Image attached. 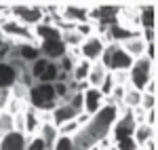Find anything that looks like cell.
Segmentation results:
<instances>
[{"label": "cell", "instance_id": "4316f807", "mask_svg": "<svg viewBox=\"0 0 158 150\" xmlns=\"http://www.w3.org/2000/svg\"><path fill=\"white\" fill-rule=\"evenodd\" d=\"M89 150H103V148H99V146H93V148H89Z\"/></svg>", "mask_w": 158, "mask_h": 150}, {"label": "cell", "instance_id": "30bf717a", "mask_svg": "<svg viewBox=\"0 0 158 150\" xmlns=\"http://www.w3.org/2000/svg\"><path fill=\"white\" fill-rule=\"evenodd\" d=\"M137 24L139 30H156V6L143 4L137 9Z\"/></svg>", "mask_w": 158, "mask_h": 150}, {"label": "cell", "instance_id": "5bb4252c", "mask_svg": "<svg viewBox=\"0 0 158 150\" xmlns=\"http://www.w3.org/2000/svg\"><path fill=\"white\" fill-rule=\"evenodd\" d=\"M108 70L101 66V62H95L91 63V70H89V76H86V85L91 89H99L101 85H103V80L108 78Z\"/></svg>", "mask_w": 158, "mask_h": 150}, {"label": "cell", "instance_id": "7c38bea8", "mask_svg": "<svg viewBox=\"0 0 158 150\" xmlns=\"http://www.w3.org/2000/svg\"><path fill=\"white\" fill-rule=\"evenodd\" d=\"M146 45H148V42H143V38L137 34V36L124 40L120 47H122V51H124L131 59H139V57H143V53H146Z\"/></svg>", "mask_w": 158, "mask_h": 150}, {"label": "cell", "instance_id": "8fae6325", "mask_svg": "<svg viewBox=\"0 0 158 150\" xmlns=\"http://www.w3.org/2000/svg\"><path fill=\"white\" fill-rule=\"evenodd\" d=\"M27 148V138L19 131H11L9 135L0 138V150H25Z\"/></svg>", "mask_w": 158, "mask_h": 150}, {"label": "cell", "instance_id": "5b68a950", "mask_svg": "<svg viewBox=\"0 0 158 150\" xmlns=\"http://www.w3.org/2000/svg\"><path fill=\"white\" fill-rule=\"evenodd\" d=\"M106 97L101 95V91L99 89H85L82 91V114L86 116H93V114H97L103 106H106Z\"/></svg>", "mask_w": 158, "mask_h": 150}, {"label": "cell", "instance_id": "2e32d148", "mask_svg": "<svg viewBox=\"0 0 158 150\" xmlns=\"http://www.w3.org/2000/svg\"><path fill=\"white\" fill-rule=\"evenodd\" d=\"M133 142L137 144V148H141L143 144H146L148 139H152V138H156V129H152V127H148L146 123H137L133 129Z\"/></svg>", "mask_w": 158, "mask_h": 150}, {"label": "cell", "instance_id": "277c9868", "mask_svg": "<svg viewBox=\"0 0 158 150\" xmlns=\"http://www.w3.org/2000/svg\"><path fill=\"white\" fill-rule=\"evenodd\" d=\"M106 40L101 36H97V34H93V36H89L82 40V45L76 49V53H78V59H85V62L89 63H95L101 59V55H103V51H106Z\"/></svg>", "mask_w": 158, "mask_h": 150}, {"label": "cell", "instance_id": "3957f363", "mask_svg": "<svg viewBox=\"0 0 158 150\" xmlns=\"http://www.w3.org/2000/svg\"><path fill=\"white\" fill-rule=\"evenodd\" d=\"M9 17L15 21H19L25 28H34L44 19V6H36V4H17L9 9Z\"/></svg>", "mask_w": 158, "mask_h": 150}, {"label": "cell", "instance_id": "cb8c5ba5", "mask_svg": "<svg viewBox=\"0 0 158 150\" xmlns=\"http://www.w3.org/2000/svg\"><path fill=\"white\" fill-rule=\"evenodd\" d=\"M114 146H116L118 150H139L137 144L133 142V138H124V139H120V142H116Z\"/></svg>", "mask_w": 158, "mask_h": 150}, {"label": "cell", "instance_id": "8992f818", "mask_svg": "<svg viewBox=\"0 0 158 150\" xmlns=\"http://www.w3.org/2000/svg\"><path fill=\"white\" fill-rule=\"evenodd\" d=\"M38 51H40V57H44L47 62H53V63H57L61 57L68 55V49H65V45L61 42V38L38 42Z\"/></svg>", "mask_w": 158, "mask_h": 150}, {"label": "cell", "instance_id": "9a60e30c", "mask_svg": "<svg viewBox=\"0 0 158 150\" xmlns=\"http://www.w3.org/2000/svg\"><path fill=\"white\" fill-rule=\"evenodd\" d=\"M38 138L44 142L47 150H51V148H53V144H55L57 138H59V129L53 125L51 121H42V125H40V129H38Z\"/></svg>", "mask_w": 158, "mask_h": 150}, {"label": "cell", "instance_id": "83f0119b", "mask_svg": "<svg viewBox=\"0 0 158 150\" xmlns=\"http://www.w3.org/2000/svg\"><path fill=\"white\" fill-rule=\"evenodd\" d=\"M108 150H118V148H116V146H114V144H112V146H110V148Z\"/></svg>", "mask_w": 158, "mask_h": 150}, {"label": "cell", "instance_id": "603a6c76", "mask_svg": "<svg viewBox=\"0 0 158 150\" xmlns=\"http://www.w3.org/2000/svg\"><path fill=\"white\" fill-rule=\"evenodd\" d=\"M13 95H11V89H0V112L6 110V106L11 104Z\"/></svg>", "mask_w": 158, "mask_h": 150}, {"label": "cell", "instance_id": "4fadbf2b", "mask_svg": "<svg viewBox=\"0 0 158 150\" xmlns=\"http://www.w3.org/2000/svg\"><path fill=\"white\" fill-rule=\"evenodd\" d=\"M19 80V72L17 68H13L9 62L0 63V89H13Z\"/></svg>", "mask_w": 158, "mask_h": 150}, {"label": "cell", "instance_id": "52a82bcc", "mask_svg": "<svg viewBox=\"0 0 158 150\" xmlns=\"http://www.w3.org/2000/svg\"><path fill=\"white\" fill-rule=\"evenodd\" d=\"M61 21H68V25H80L91 21L89 19V6H76V4H68L59 9Z\"/></svg>", "mask_w": 158, "mask_h": 150}, {"label": "cell", "instance_id": "d6986e66", "mask_svg": "<svg viewBox=\"0 0 158 150\" xmlns=\"http://www.w3.org/2000/svg\"><path fill=\"white\" fill-rule=\"evenodd\" d=\"M11 131H15V116L9 112H0V138L9 135Z\"/></svg>", "mask_w": 158, "mask_h": 150}, {"label": "cell", "instance_id": "9c48e42d", "mask_svg": "<svg viewBox=\"0 0 158 150\" xmlns=\"http://www.w3.org/2000/svg\"><path fill=\"white\" fill-rule=\"evenodd\" d=\"M21 118H23V135L25 138H34L38 135V129L42 125V118H40V114L34 110V108H25L23 114H21Z\"/></svg>", "mask_w": 158, "mask_h": 150}, {"label": "cell", "instance_id": "ffe728a7", "mask_svg": "<svg viewBox=\"0 0 158 150\" xmlns=\"http://www.w3.org/2000/svg\"><path fill=\"white\" fill-rule=\"evenodd\" d=\"M51 150H76L74 146V138H68V135H59L57 142L53 144V148Z\"/></svg>", "mask_w": 158, "mask_h": 150}, {"label": "cell", "instance_id": "6da1fadb", "mask_svg": "<svg viewBox=\"0 0 158 150\" xmlns=\"http://www.w3.org/2000/svg\"><path fill=\"white\" fill-rule=\"evenodd\" d=\"M118 110H120V106H114V104L106 101V106L97 114H93L86 121V125L74 135L76 150H89L93 146H97L101 139L110 138V131H112V127L118 118Z\"/></svg>", "mask_w": 158, "mask_h": 150}, {"label": "cell", "instance_id": "ba28073f", "mask_svg": "<svg viewBox=\"0 0 158 150\" xmlns=\"http://www.w3.org/2000/svg\"><path fill=\"white\" fill-rule=\"evenodd\" d=\"M82 112H78V110H74L70 104H65V101H57V106L51 110V116L49 121L53 125L59 129L61 125H65V123H70V121H76V116Z\"/></svg>", "mask_w": 158, "mask_h": 150}, {"label": "cell", "instance_id": "7a4b0ae2", "mask_svg": "<svg viewBox=\"0 0 158 150\" xmlns=\"http://www.w3.org/2000/svg\"><path fill=\"white\" fill-rule=\"evenodd\" d=\"M127 76H129V87L135 89V91H143L148 83L152 78H156V62H150L146 57H139L129 68Z\"/></svg>", "mask_w": 158, "mask_h": 150}, {"label": "cell", "instance_id": "d4e9b609", "mask_svg": "<svg viewBox=\"0 0 158 150\" xmlns=\"http://www.w3.org/2000/svg\"><path fill=\"white\" fill-rule=\"evenodd\" d=\"M25 150H47V146L38 135H34V138H27V148Z\"/></svg>", "mask_w": 158, "mask_h": 150}, {"label": "cell", "instance_id": "44dd1931", "mask_svg": "<svg viewBox=\"0 0 158 150\" xmlns=\"http://www.w3.org/2000/svg\"><path fill=\"white\" fill-rule=\"evenodd\" d=\"M82 127L78 125L76 121H70V123H65V125H61L59 127V135H68V138H74L78 131H80Z\"/></svg>", "mask_w": 158, "mask_h": 150}, {"label": "cell", "instance_id": "484cf974", "mask_svg": "<svg viewBox=\"0 0 158 150\" xmlns=\"http://www.w3.org/2000/svg\"><path fill=\"white\" fill-rule=\"evenodd\" d=\"M141 93H148V95H156V78H152V80H150V83L146 85V89H143Z\"/></svg>", "mask_w": 158, "mask_h": 150}, {"label": "cell", "instance_id": "e0dca14e", "mask_svg": "<svg viewBox=\"0 0 158 150\" xmlns=\"http://www.w3.org/2000/svg\"><path fill=\"white\" fill-rule=\"evenodd\" d=\"M139 101H141V91H135L131 87L124 89V95H122V101H120L122 108L135 110V108H139Z\"/></svg>", "mask_w": 158, "mask_h": 150}, {"label": "cell", "instance_id": "7402d4cb", "mask_svg": "<svg viewBox=\"0 0 158 150\" xmlns=\"http://www.w3.org/2000/svg\"><path fill=\"white\" fill-rule=\"evenodd\" d=\"M139 108L143 112H150L156 108V95H148V93H141V101H139Z\"/></svg>", "mask_w": 158, "mask_h": 150}, {"label": "cell", "instance_id": "ac0fdd59", "mask_svg": "<svg viewBox=\"0 0 158 150\" xmlns=\"http://www.w3.org/2000/svg\"><path fill=\"white\" fill-rule=\"evenodd\" d=\"M57 78H59V68H57V63L51 62L47 66V70L42 72V76L38 78L36 83H44V85H53V83H57Z\"/></svg>", "mask_w": 158, "mask_h": 150}]
</instances>
